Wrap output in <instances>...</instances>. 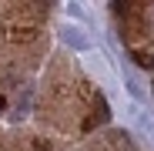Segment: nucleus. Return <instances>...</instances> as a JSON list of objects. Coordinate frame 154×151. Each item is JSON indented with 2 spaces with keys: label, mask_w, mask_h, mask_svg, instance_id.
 <instances>
[{
  "label": "nucleus",
  "mask_w": 154,
  "mask_h": 151,
  "mask_svg": "<svg viewBox=\"0 0 154 151\" xmlns=\"http://www.w3.org/2000/svg\"><path fill=\"white\" fill-rule=\"evenodd\" d=\"M134 64H137V67H144V71H151V64H154V61H151V54H144V50H134Z\"/></svg>",
  "instance_id": "nucleus-1"
},
{
  "label": "nucleus",
  "mask_w": 154,
  "mask_h": 151,
  "mask_svg": "<svg viewBox=\"0 0 154 151\" xmlns=\"http://www.w3.org/2000/svg\"><path fill=\"white\" fill-rule=\"evenodd\" d=\"M10 37H14V40H34V27H20V30H14Z\"/></svg>",
  "instance_id": "nucleus-2"
},
{
  "label": "nucleus",
  "mask_w": 154,
  "mask_h": 151,
  "mask_svg": "<svg viewBox=\"0 0 154 151\" xmlns=\"http://www.w3.org/2000/svg\"><path fill=\"white\" fill-rule=\"evenodd\" d=\"M97 121H107V104L104 101H97Z\"/></svg>",
  "instance_id": "nucleus-3"
},
{
  "label": "nucleus",
  "mask_w": 154,
  "mask_h": 151,
  "mask_svg": "<svg viewBox=\"0 0 154 151\" xmlns=\"http://www.w3.org/2000/svg\"><path fill=\"white\" fill-rule=\"evenodd\" d=\"M34 151H50V144L47 141H34Z\"/></svg>",
  "instance_id": "nucleus-4"
},
{
  "label": "nucleus",
  "mask_w": 154,
  "mask_h": 151,
  "mask_svg": "<svg viewBox=\"0 0 154 151\" xmlns=\"http://www.w3.org/2000/svg\"><path fill=\"white\" fill-rule=\"evenodd\" d=\"M4 108H7V101H4V94H0V111H4Z\"/></svg>",
  "instance_id": "nucleus-5"
}]
</instances>
